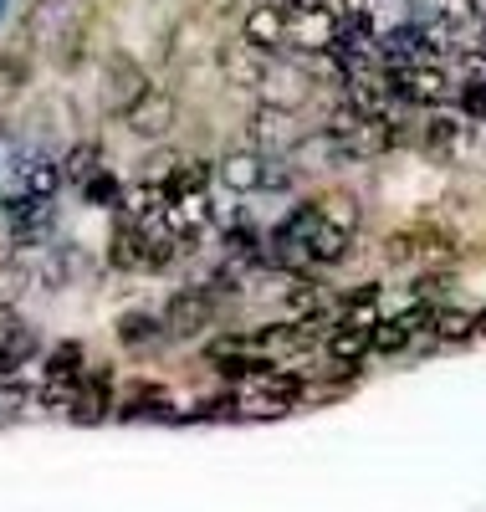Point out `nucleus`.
Listing matches in <instances>:
<instances>
[{
    "label": "nucleus",
    "instance_id": "21",
    "mask_svg": "<svg viewBox=\"0 0 486 512\" xmlns=\"http://www.w3.org/2000/svg\"><path fill=\"white\" fill-rule=\"evenodd\" d=\"M98 154H103V149H98L93 139H87V144H77V149H72V154L62 159V169H67V180H72V185H87V180H93L98 169H103V159H98Z\"/></svg>",
    "mask_w": 486,
    "mask_h": 512
},
{
    "label": "nucleus",
    "instance_id": "4",
    "mask_svg": "<svg viewBox=\"0 0 486 512\" xmlns=\"http://www.w3.org/2000/svg\"><path fill=\"white\" fill-rule=\"evenodd\" d=\"M246 139H251V149H261V154H292V149L307 139V123H302V113H292V108L256 103V113L246 118Z\"/></svg>",
    "mask_w": 486,
    "mask_h": 512
},
{
    "label": "nucleus",
    "instance_id": "13",
    "mask_svg": "<svg viewBox=\"0 0 486 512\" xmlns=\"http://www.w3.org/2000/svg\"><path fill=\"white\" fill-rule=\"evenodd\" d=\"M87 52H93V6H82L77 16L62 21V36H57V67L67 77H77L87 67Z\"/></svg>",
    "mask_w": 486,
    "mask_h": 512
},
{
    "label": "nucleus",
    "instance_id": "12",
    "mask_svg": "<svg viewBox=\"0 0 486 512\" xmlns=\"http://www.w3.org/2000/svg\"><path fill=\"white\" fill-rule=\"evenodd\" d=\"M241 41L256 52L277 57L287 47V6H251L246 21H241Z\"/></svg>",
    "mask_w": 486,
    "mask_h": 512
},
{
    "label": "nucleus",
    "instance_id": "22",
    "mask_svg": "<svg viewBox=\"0 0 486 512\" xmlns=\"http://www.w3.org/2000/svg\"><path fill=\"white\" fill-rule=\"evenodd\" d=\"M471 328H481V323H476V313H466V308H435V323H430V333L446 338V344L466 338Z\"/></svg>",
    "mask_w": 486,
    "mask_h": 512
},
{
    "label": "nucleus",
    "instance_id": "2",
    "mask_svg": "<svg viewBox=\"0 0 486 512\" xmlns=\"http://www.w3.org/2000/svg\"><path fill=\"white\" fill-rule=\"evenodd\" d=\"M302 395H307V384H302L292 369H272V374L251 379L246 390H236V415H251V420H277V415H287Z\"/></svg>",
    "mask_w": 486,
    "mask_h": 512
},
{
    "label": "nucleus",
    "instance_id": "15",
    "mask_svg": "<svg viewBox=\"0 0 486 512\" xmlns=\"http://www.w3.org/2000/svg\"><path fill=\"white\" fill-rule=\"evenodd\" d=\"M36 354H41V333L31 323H16L6 338H0V379H16Z\"/></svg>",
    "mask_w": 486,
    "mask_h": 512
},
{
    "label": "nucleus",
    "instance_id": "3",
    "mask_svg": "<svg viewBox=\"0 0 486 512\" xmlns=\"http://www.w3.org/2000/svg\"><path fill=\"white\" fill-rule=\"evenodd\" d=\"M149 88L154 82H149V72H144V62L134 52H108V62H103V113L108 118L123 123V113L134 108Z\"/></svg>",
    "mask_w": 486,
    "mask_h": 512
},
{
    "label": "nucleus",
    "instance_id": "8",
    "mask_svg": "<svg viewBox=\"0 0 486 512\" xmlns=\"http://www.w3.org/2000/svg\"><path fill=\"white\" fill-rule=\"evenodd\" d=\"M394 93L400 103H420V108H440L451 98V77L440 72V62H410V67H389Z\"/></svg>",
    "mask_w": 486,
    "mask_h": 512
},
{
    "label": "nucleus",
    "instance_id": "6",
    "mask_svg": "<svg viewBox=\"0 0 486 512\" xmlns=\"http://www.w3.org/2000/svg\"><path fill=\"white\" fill-rule=\"evenodd\" d=\"M456 251H461V241L440 226H410V231H394L384 241L389 262H451Z\"/></svg>",
    "mask_w": 486,
    "mask_h": 512
},
{
    "label": "nucleus",
    "instance_id": "19",
    "mask_svg": "<svg viewBox=\"0 0 486 512\" xmlns=\"http://www.w3.org/2000/svg\"><path fill=\"white\" fill-rule=\"evenodd\" d=\"M108 410H113V374H108V369H98V374H87L82 400H77L72 420H103Z\"/></svg>",
    "mask_w": 486,
    "mask_h": 512
},
{
    "label": "nucleus",
    "instance_id": "20",
    "mask_svg": "<svg viewBox=\"0 0 486 512\" xmlns=\"http://www.w3.org/2000/svg\"><path fill=\"white\" fill-rule=\"evenodd\" d=\"M62 180H67V169H62L57 159H41V154H36V164L26 169V185H21V195H26V200H57Z\"/></svg>",
    "mask_w": 486,
    "mask_h": 512
},
{
    "label": "nucleus",
    "instance_id": "24",
    "mask_svg": "<svg viewBox=\"0 0 486 512\" xmlns=\"http://www.w3.org/2000/svg\"><path fill=\"white\" fill-rule=\"evenodd\" d=\"M82 195H87V200H93V205H108V210H123V195H128V190H123V185H118V180L108 175V169H98V175H93V180H87V185H82Z\"/></svg>",
    "mask_w": 486,
    "mask_h": 512
},
{
    "label": "nucleus",
    "instance_id": "23",
    "mask_svg": "<svg viewBox=\"0 0 486 512\" xmlns=\"http://www.w3.org/2000/svg\"><path fill=\"white\" fill-rule=\"evenodd\" d=\"M123 415H128V420H139V415H169V395L159 390V384H139L134 400L123 405Z\"/></svg>",
    "mask_w": 486,
    "mask_h": 512
},
{
    "label": "nucleus",
    "instance_id": "7",
    "mask_svg": "<svg viewBox=\"0 0 486 512\" xmlns=\"http://www.w3.org/2000/svg\"><path fill=\"white\" fill-rule=\"evenodd\" d=\"M272 154H261V149H231V154H220L215 164V180L226 195H256V190H267L272 185Z\"/></svg>",
    "mask_w": 486,
    "mask_h": 512
},
{
    "label": "nucleus",
    "instance_id": "10",
    "mask_svg": "<svg viewBox=\"0 0 486 512\" xmlns=\"http://www.w3.org/2000/svg\"><path fill=\"white\" fill-rule=\"evenodd\" d=\"M220 313V297L205 292V287H185V292H174V303L164 308L169 318V333H205Z\"/></svg>",
    "mask_w": 486,
    "mask_h": 512
},
{
    "label": "nucleus",
    "instance_id": "9",
    "mask_svg": "<svg viewBox=\"0 0 486 512\" xmlns=\"http://www.w3.org/2000/svg\"><path fill=\"white\" fill-rule=\"evenodd\" d=\"M174 123H180V103H174V93H164V88H149L134 108L123 113V128H128L134 139H144V144L164 139Z\"/></svg>",
    "mask_w": 486,
    "mask_h": 512
},
{
    "label": "nucleus",
    "instance_id": "5",
    "mask_svg": "<svg viewBox=\"0 0 486 512\" xmlns=\"http://www.w3.org/2000/svg\"><path fill=\"white\" fill-rule=\"evenodd\" d=\"M307 98H313V72H302V67H292L282 57H267V72H261V82H256V103L302 113Z\"/></svg>",
    "mask_w": 486,
    "mask_h": 512
},
{
    "label": "nucleus",
    "instance_id": "1",
    "mask_svg": "<svg viewBox=\"0 0 486 512\" xmlns=\"http://www.w3.org/2000/svg\"><path fill=\"white\" fill-rule=\"evenodd\" d=\"M287 6V47L302 57H328L338 52V36H343V16L323 0H282Z\"/></svg>",
    "mask_w": 486,
    "mask_h": 512
},
{
    "label": "nucleus",
    "instance_id": "14",
    "mask_svg": "<svg viewBox=\"0 0 486 512\" xmlns=\"http://www.w3.org/2000/svg\"><path fill=\"white\" fill-rule=\"evenodd\" d=\"M31 67H36V36L21 26V31H11L6 41H0V82H6V88H21V82H31Z\"/></svg>",
    "mask_w": 486,
    "mask_h": 512
},
{
    "label": "nucleus",
    "instance_id": "25",
    "mask_svg": "<svg viewBox=\"0 0 486 512\" xmlns=\"http://www.w3.org/2000/svg\"><path fill=\"white\" fill-rule=\"evenodd\" d=\"M16 323H21V318H16V308L6 303V297H0V338H6V333H11Z\"/></svg>",
    "mask_w": 486,
    "mask_h": 512
},
{
    "label": "nucleus",
    "instance_id": "18",
    "mask_svg": "<svg viewBox=\"0 0 486 512\" xmlns=\"http://www.w3.org/2000/svg\"><path fill=\"white\" fill-rule=\"evenodd\" d=\"M169 333V318L164 313H123L118 318V344L123 349H149L154 338Z\"/></svg>",
    "mask_w": 486,
    "mask_h": 512
},
{
    "label": "nucleus",
    "instance_id": "17",
    "mask_svg": "<svg viewBox=\"0 0 486 512\" xmlns=\"http://www.w3.org/2000/svg\"><path fill=\"white\" fill-rule=\"evenodd\" d=\"M215 180V164H205V159H174V169H169V180H164V190H169V200H180V195H205V185Z\"/></svg>",
    "mask_w": 486,
    "mask_h": 512
},
{
    "label": "nucleus",
    "instance_id": "11",
    "mask_svg": "<svg viewBox=\"0 0 486 512\" xmlns=\"http://www.w3.org/2000/svg\"><path fill=\"white\" fill-rule=\"evenodd\" d=\"M420 144H425V154H430V159L451 164V159H461V154L471 149V128H466L456 113H430V118H425Z\"/></svg>",
    "mask_w": 486,
    "mask_h": 512
},
{
    "label": "nucleus",
    "instance_id": "16",
    "mask_svg": "<svg viewBox=\"0 0 486 512\" xmlns=\"http://www.w3.org/2000/svg\"><path fill=\"white\" fill-rule=\"evenodd\" d=\"M323 349H328V359H338V364H359L364 354H374V328H364V323H338V328L323 338Z\"/></svg>",
    "mask_w": 486,
    "mask_h": 512
},
{
    "label": "nucleus",
    "instance_id": "26",
    "mask_svg": "<svg viewBox=\"0 0 486 512\" xmlns=\"http://www.w3.org/2000/svg\"><path fill=\"white\" fill-rule=\"evenodd\" d=\"M476 323H481V333H486V308H481V313H476Z\"/></svg>",
    "mask_w": 486,
    "mask_h": 512
}]
</instances>
